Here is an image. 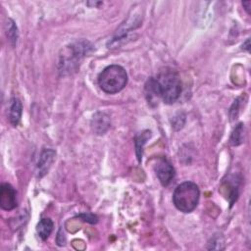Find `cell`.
Returning a JSON list of instances; mask_svg holds the SVG:
<instances>
[{"label": "cell", "mask_w": 251, "mask_h": 251, "mask_svg": "<svg viewBox=\"0 0 251 251\" xmlns=\"http://www.w3.org/2000/svg\"><path fill=\"white\" fill-rule=\"evenodd\" d=\"M184 121H185V116H184V114L178 113V114H176V115L173 118V120H172V126H173L176 130H178V129H180V128L183 126Z\"/></svg>", "instance_id": "15"}, {"label": "cell", "mask_w": 251, "mask_h": 251, "mask_svg": "<svg viewBox=\"0 0 251 251\" xmlns=\"http://www.w3.org/2000/svg\"><path fill=\"white\" fill-rule=\"evenodd\" d=\"M244 140V125L243 124H238L233 131L231 132L230 138H229V143L232 146H237L240 145Z\"/></svg>", "instance_id": "13"}, {"label": "cell", "mask_w": 251, "mask_h": 251, "mask_svg": "<svg viewBox=\"0 0 251 251\" xmlns=\"http://www.w3.org/2000/svg\"><path fill=\"white\" fill-rule=\"evenodd\" d=\"M242 5H243V7H245L244 9L246 10V12H247L248 14H250L249 8H250V6H251V1H246V2H242Z\"/></svg>", "instance_id": "18"}, {"label": "cell", "mask_w": 251, "mask_h": 251, "mask_svg": "<svg viewBox=\"0 0 251 251\" xmlns=\"http://www.w3.org/2000/svg\"><path fill=\"white\" fill-rule=\"evenodd\" d=\"M242 47H243V49L249 51V47H250V45H249V39H247V40L245 41V43H243Z\"/></svg>", "instance_id": "19"}, {"label": "cell", "mask_w": 251, "mask_h": 251, "mask_svg": "<svg viewBox=\"0 0 251 251\" xmlns=\"http://www.w3.org/2000/svg\"><path fill=\"white\" fill-rule=\"evenodd\" d=\"M111 122L107 114L103 112H97L93 115L91 120V128L94 133L101 135L104 134L110 127Z\"/></svg>", "instance_id": "7"}, {"label": "cell", "mask_w": 251, "mask_h": 251, "mask_svg": "<svg viewBox=\"0 0 251 251\" xmlns=\"http://www.w3.org/2000/svg\"><path fill=\"white\" fill-rule=\"evenodd\" d=\"M126 83V71L120 65H110L106 67L98 76V84L100 88L108 94L120 92L124 89Z\"/></svg>", "instance_id": "3"}, {"label": "cell", "mask_w": 251, "mask_h": 251, "mask_svg": "<svg viewBox=\"0 0 251 251\" xmlns=\"http://www.w3.org/2000/svg\"><path fill=\"white\" fill-rule=\"evenodd\" d=\"M154 170L156 176L163 186H168L175 177V169L172 164L164 157L158 158Z\"/></svg>", "instance_id": "5"}, {"label": "cell", "mask_w": 251, "mask_h": 251, "mask_svg": "<svg viewBox=\"0 0 251 251\" xmlns=\"http://www.w3.org/2000/svg\"><path fill=\"white\" fill-rule=\"evenodd\" d=\"M6 34H7V37L9 39L10 43L14 46L17 43L19 33H18L17 25H15L14 21L11 20V19H8V22H7V31H6Z\"/></svg>", "instance_id": "14"}, {"label": "cell", "mask_w": 251, "mask_h": 251, "mask_svg": "<svg viewBox=\"0 0 251 251\" xmlns=\"http://www.w3.org/2000/svg\"><path fill=\"white\" fill-rule=\"evenodd\" d=\"M145 96L148 101V104H150L151 106L158 105V102L161 98H160L154 77L149 78L145 84Z\"/></svg>", "instance_id": "10"}, {"label": "cell", "mask_w": 251, "mask_h": 251, "mask_svg": "<svg viewBox=\"0 0 251 251\" xmlns=\"http://www.w3.org/2000/svg\"><path fill=\"white\" fill-rule=\"evenodd\" d=\"M160 98L167 104L175 103L181 93V80L178 74L172 69L161 71L154 77Z\"/></svg>", "instance_id": "1"}, {"label": "cell", "mask_w": 251, "mask_h": 251, "mask_svg": "<svg viewBox=\"0 0 251 251\" xmlns=\"http://www.w3.org/2000/svg\"><path fill=\"white\" fill-rule=\"evenodd\" d=\"M199 198L200 190L192 181H184L177 185L173 195L176 208L183 213L192 212L198 205Z\"/></svg>", "instance_id": "4"}, {"label": "cell", "mask_w": 251, "mask_h": 251, "mask_svg": "<svg viewBox=\"0 0 251 251\" xmlns=\"http://www.w3.org/2000/svg\"><path fill=\"white\" fill-rule=\"evenodd\" d=\"M55 151L52 149H44L39 157L38 163H37V176L39 177H42L43 176H45L49 170V168L51 167L52 162L54 161V157H55Z\"/></svg>", "instance_id": "8"}, {"label": "cell", "mask_w": 251, "mask_h": 251, "mask_svg": "<svg viewBox=\"0 0 251 251\" xmlns=\"http://www.w3.org/2000/svg\"><path fill=\"white\" fill-rule=\"evenodd\" d=\"M0 206L5 211H11L17 207V192L10 183L1 184Z\"/></svg>", "instance_id": "6"}, {"label": "cell", "mask_w": 251, "mask_h": 251, "mask_svg": "<svg viewBox=\"0 0 251 251\" xmlns=\"http://www.w3.org/2000/svg\"><path fill=\"white\" fill-rule=\"evenodd\" d=\"M79 218H81L82 221L90 224H95L97 223V220H98V218L93 214H81L79 215Z\"/></svg>", "instance_id": "17"}, {"label": "cell", "mask_w": 251, "mask_h": 251, "mask_svg": "<svg viewBox=\"0 0 251 251\" xmlns=\"http://www.w3.org/2000/svg\"><path fill=\"white\" fill-rule=\"evenodd\" d=\"M53 227L54 224L52 220L49 218H43L38 222L36 226V231L42 240H46L53 231Z\"/></svg>", "instance_id": "11"}, {"label": "cell", "mask_w": 251, "mask_h": 251, "mask_svg": "<svg viewBox=\"0 0 251 251\" xmlns=\"http://www.w3.org/2000/svg\"><path fill=\"white\" fill-rule=\"evenodd\" d=\"M240 99H241V97H238V98L233 102V104H232V106H231V108H230L229 114H230L231 120L236 119V117H237V115H238L239 106H240Z\"/></svg>", "instance_id": "16"}, {"label": "cell", "mask_w": 251, "mask_h": 251, "mask_svg": "<svg viewBox=\"0 0 251 251\" xmlns=\"http://www.w3.org/2000/svg\"><path fill=\"white\" fill-rule=\"evenodd\" d=\"M151 137V131L150 130H144L141 133H139L134 141L135 144V151H136V156L138 159V162L141 161L142 158V150L143 146L146 143V141Z\"/></svg>", "instance_id": "12"}, {"label": "cell", "mask_w": 251, "mask_h": 251, "mask_svg": "<svg viewBox=\"0 0 251 251\" xmlns=\"http://www.w3.org/2000/svg\"><path fill=\"white\" fill-rule=\"evenodd\" d=\"M23 112V105L19 98L14 97L11 100L10 109H9V120L13 126H17L21 121Z\"/></svg>", "instance_id": "9"}, {"label": "cell", "mask_w": 251, "mask_h": 251, "mask_svg": "<svg viewBox=\"0 0 251 251\" xmlns=\"http://www.w3.org/2000/svg\"><path fill=\"white\" fill-rule=\"evenodd\" d=\"M88 41L81 40L71 43L62 50L59 59V70L64 73H72L77 69L82 58L91 50Z\"/></svg>", "instance_id": "2"}]
</instances>
